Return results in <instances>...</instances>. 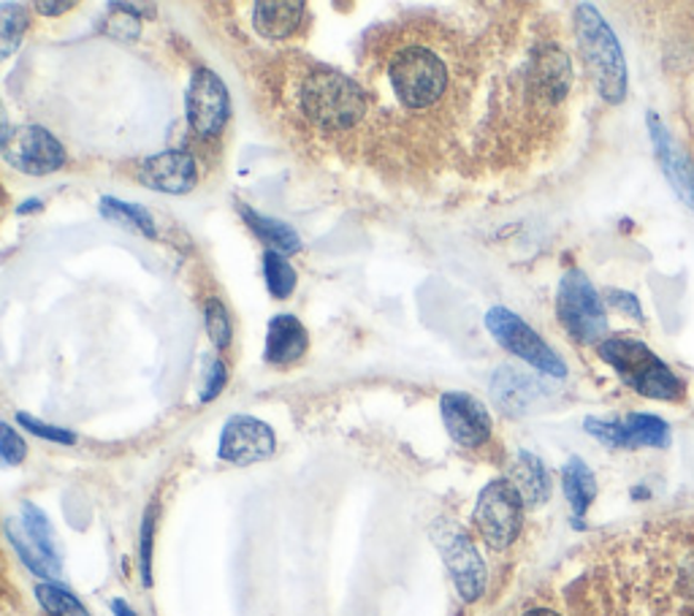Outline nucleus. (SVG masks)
<instances>
[{
    "label": "nucleus",
    "instance_id": "1",
    "mask_svg": "<svg viewBox=\"0 0 694 616\" xmlns=\"http://www.w3.org/2000/svg\"><path fill=\"white\" fill-rule=\"evenodd\" d=\"M385 84L404 112L426 114L456 90L453 65L429 39L396 41L385 58Z\"/></svg>",
    "mask_w": 694,
    "mask_h": 616
},
{
    "label": "nucleus",
    "instance_id": "2",
    "mask_svg": "<svg viewBox=\"0 0 694 616\" xmlns=\"http://www.w3.org/2000/svg\"><path fill=\"white\" fill-rule=\"evenodd\" d=\"M296 107L304 123L325 133L355 131L370 118V93L361 82L329 65H310L296 82Z\"/></svg>",
    "mask_w": 694,
    "mask_h": 616
},
{
    "label": "nucleus",
    "instance_id": "3",
    "mask_svg": "<svg viewBox=\"0 0 694 616\" xmlns=\"http://www.w3.org/2000/svg\"><path fill=\"white\" fill-rule=\"evenodd\" d=\"M575 33H579L583 63H586L602 99L607 103H622L626 95V63L611 26L602 20L594 6L581 3L575 9Z\"/></svg>",
    "mask_w": 694,
    "mask_h": 616
},
{
    "label": "nucleus",
    "instance_id": "4",
    "mask_svg": "<svg viewBox=\"0 0 694 616\" xmlns=\"http://www.w3.org/2000/svg\"><path fill=\"white\" fill-rule=\"evenodd\" d=\"M600 356L618 372V377L637 394L651 400L675 402L684 396V383L673 375V370L651 353L646 343L635 337H611L600 343Z\"/></svg>",
    "mask_w": 694,
    "mask_h": 616
},
{
    "label": "nucleus",
    "instance_id": "5",
    "mask_svg": "<svg viewBox=\"0 0 694 616\" xmlns=\"http://www.w3.org/2000/svg\"><path fill=\"white\" fill-rule=\"evenodd\" d=\"M556 313L570 337L583 345H597L607 334L605 304L592 280L579 270H570L559 283Z\"/></svg>",
    "mask_w": 694,
    "mask_h": 616
},
{
    "label": "nucleus",
    "instance_id": "6",
    "mask_svg": "<svg viewBox=\"0 0 694 616\" xmlns=\"http://www.w3.org/2000/svg\"><path fill=\"white\" fill-rule=\"evenodd\" d=\"M486 329L491 332V337L496 340L505 351L519 356L521 362L532 364L534 370L545 372V375L564 377L567 375V367L559 359V353L540 337L537 332L530 326L526 321H521L519 315L510 313L507 307H494L489 310L486 315Z\"/></svg>",
    "mask_w": 694,
    "mask_h": 616
},
{
    "label": "nucleus",
    "instance_id": "7",
    "mask_svg": "<svg viewBox=\"0 0 694 616\" xmlns=\"http://www.w3.org/2000/svg\"><path fill=\"white\" fill-rule=\"evenodd\" d=\"M475 524L483 541L502 552L519 538L524 524V499L510 481H491L475 505Z\"/></svg>",
    "mask_w": 694,
    "mask_h": 616
},
{
    "label": "nucleus",
    "instance_id": "8",
    "mask_svg": "<svg viewBox=\"0 0 694 616\" xmlns=\"http://www.w3.org/2000/svg\"><path fill=\"white\" fill-rule=\"evenodd\" d=\"M434 543H437L442 559H445L447 570H451L453 584H456L462 600L475 603L477 597H483L489 573L486 563H483V557L477 554L470 535H466L459 524L440 522L437 527H434Z\"/></svg>",
    "mask_w": 694,
    "mask_h": 616
},
{
    "label": "nucleus",
    "instance_id": "9",
    "mask_svg": "<svg viewBox=\"0 0 694 616\" xmlns=\"http://www.w3.org/2000/svg\"><path fill=\"white\" fill-rule=\"evenodd\" d=\"M3 161L17 172L44 176L66 166V150L47 128L20 125L3 128Z\"/></svg>",
    "mask_w": 694,
    "mask_h": 616
},
{
    "label": "nucleus",
    "instance_id": "10",
    "mask_svg": "<svg viewBox=\"0 0 694 616\" xmlns=\"http://www.w3.org/2000/svg\"><path fill=\"white\" fill-rule=\"evenodd\" d=\"M188 123L199 137H218L229 123L231 101L223 79L209 69H195L185 99Z\"/></svg>",
    "mask_w": 694,
    "mask_h": 616
},
{
    "label": "nucleus",
    "instance_id": "11",
    "mask_svg": "<svg viewBox=\"0 0 694 616\" xmlns=\"http://www.w3.org/2000/svg\"><path fill=\"white\" fill-rule=\"evenodd\" d=\"M586 432L613 448H641V445L665 448L671 443V426L648 413H632L622 421L586 418Z\"/></svg>",
    "mask_w": 694,
    "mask_h": 616
},
{
    "label": "nucleus",
    "instance_id": "12",
    "mask_svg": "<svg viewBox=\"0 0 694 616\" xmlns=\"http://www.w3.org/2000/svg\"><path fill=\"white\" fill-rule=\"evenodd\" d=\"M274 451V432L269 424L253 416H233L225 421L220 435V460L231 465H253L266 460Z\"/></svg>",
    "mask_w": 694,
    "mask_h": 616
},
{
    "label": "nucleus",
    "instance_id": "13",
    "mask_svg": "<svg viewBox=\"0 0 694 616\" xmlns=\"http://www.w3.org/2000/svg\"><path fill=\"white\" fill-rule=\"evenodd\" d=\"M440 413L451 441L464 448H477L491 437V416L481 400L464 392H447L440 400Z\"/></svg>",
    "mask_w": 694,
    "mask_h": 616
},
{
    "label": "nucleus",
    "instance_id": "14",
    "mask_svg": "<svg viewBox=\"0 0 694 616\" xmlns=\"http://www.w3.org/2000/svg\"><path fill=\"white\" fill-rule=\"evenodd\" d=\"M139 180L158 193L182 196V193L193 191L195 182H199V166H195V158L188 152L169 150L147 158L139 169Z\"/></svg>",
    "mask_w": 694,
    "mask_h": 616
},
{
    "label": "nucleus",
    "instance_id": "15",
    "mask_svg": "<svg viewBox=\"0 0 694 616\" xmlns=\"http://www.w3.org/2000/svg\"><path fill=\"white\" fill-rule=\"evenodd\" d=\"M648 131L651 142H654V152L662 163V172H665L667 182L673 185V191L678 193V199L694 212V163L684 150L678 148V142L671 137L662 120L654 112L648 114Z\"/></svg>",
    "mask_w": 694,
    "mask_h": 616
},
{
    "label": "nucleus",
    "instance_id": "16",
    "mask_svg": "<svg viewBox=\"0 0 694 616\" xmlns=\"http://www.w3.org/2000/svg\"><path fill=\"white\" fill-rule=\"evenodd\" d=\"M306 345H310V334H306L304 323L296 315H274L266 329V351H263V359L269 364H274V367L293 364L304 356Z\"/></svg>",
    "mask_w": 694,
    "mask_h": 616
},
{
    "label": "nucleus",
    "instance_id": "17",
    "mask_svg": "<svg viewBox=\"0 0 694 616\" xmlns=\"http://www.w3.org/2000/svg\"><path fill=\"white\" fill-rule=\"evenodd\" d=\"M304 3H255V14H253V26L258 30V36L269 41H282L288 36H293L304 22Z\"/></svg>",
    "mask_w": 694,
    "mask_h": 616
},
{
    "label": "nucleus",
    "instance_id": "18",
    "mask_svg": "<svg viewBox=\"0 0 694 616\" xmlns=\"http://www.w3.org/2000/svg\"><path fill=\"white\" fill-rule=\"evenodd\" d=\"M507 481L515 486V492L521 494V499H524L526 505L545 503L551 494L549 469H545L543 462L534 454H530V451H521V454L515 456V462L510 465Z\"/></svg>",
    "mask_w": 694,
    "mask_h": 616
},
{
    "label": "nucleus",
    "instance_id": "19",
    "mask_svg": "<svg viewBox=\"0 0 694 616\" xmlns=\"http://www.w3.org/2000/svg\"><path fill=\"white\" fill-rule=\"evenodd\" d=\"M239 215H242L244 223L253 229V234L258 236V240L266 242L269 250H274V253L291 255L301 248L299 234L288 223L261 215V212H255L253 206H248V204H239Z\"/></svg>",
    "mask_w": 694,
    "mask_h": 616
},
{
    "label": "nucleus",
    "instance_id": "20",
    "mask_svg": "<svg viewBox=\"0 0 694 616\" xmlns=\"http://www.w3.org/2000/svg\"><path fill=\"white\" fill-rule=\"evenodd\" d=\"M537 388H534V381L524 372L513 370V367H502L494 372V383H491V394L500 402V407L505 413H519L524 411L532 402V396Z\"/></svg>",
    "mask_w": 694,
    "mask_h": 616
},
{
    "label": "nucleus",
    "instance_id": "21",
    "mask_svg": "<svg viewBox=\"0 0 694 616\" xmlns=\"http://www.w3.org/2000/svg\"><path fill=\"white\" fill-rule=\"evenodd\" d=\"M562 484L564 494H567V503L573 505L575 516H586L589 505L597 497V481H594V473L586 467V462H581L579 456L570 460L562 469Z\"/></svg>",
    "mask_w": 694,
    "mask_h": 616
},
{
    "label": "nucleus",
    "instance_id": "22",
    "mask_svg": "<svg viewBox=\"0 0 694 616\" xmlns=\"http://www.w3.org/2000/svg\"><path fill=\"white\" fill-rule=\"evenodd\" d=\"M101 215L120 225H128L133 231H141L144 236H155V221H152V215L141 204H128V201L103 196Z\"/></svg>",
    "mask_w": 694,
    "mask_h": 616
},
{
    "label": "nucleus",
    "instance_id": "23",
    "mask_svg": "<svg viewBox=\"0 0 694 616\" xmlns=\"http://www.w3.org/2000/svg\"><path fill=\"white\" fill-rule=\"evenodd\" d=\"M263 277H266V289L274 299H288L296 289V270L288 264L285 255L266 250L263 253Z\"/></svg>",
    "mask_w": 694,
    "mask_h": 616
},
{
    "label": "nucleus",
    "instance_id": "24",
    "mask_svg": "<svg viewBox=\"0 0 694 616\" xmlns=\"http://www.w3.org/2000/svg\"><path fill=\"white\" fill-rule=\"evenodd\" d=\"M24 28H28V14L20 3H0V54L9 58L20 47Z\"/></svg>",
    "mask_w": 694,
    "mask_h": 616
},
{
    "label": "nucleus",
    "instance_id": "25",
    "mask_svg": "<svg viewBox=\"0 0 694 616\" xmlns=\"http://www.w3.org/2000/svg\"><path fill=\"white\" fill-rule=\"evenodd\" d=\"M22 522H24V533H28L30 543H33V546L39 548L41 554H47L52 563H60L58 548H54V533H52V527H49V518L41 514L36 505L24 503L22 505Z\"/></svg>",
    "mask_w": 694,
    "mask_h": 616
},
{
    "label": "nucleus",
    "instance_id": "26",
    "mask_svg": "<svg viewBox=\"0 0 694 616\" xmlns=\"http://www.w3.org/2000/svg\"><path fill=\"white\" fill-rule=\"evenodd\" d=\"M6 535H9L11 546L17 548V554H20L22 563L28 565L30 570L36 573V576H41V578H58L60 576V563H52L47 554H41L39 548L33 546V543L20 538V535H17V529H14V522H6Z\"/></svg>",
    "mask_w": 694,
    "mask_h": 616
},
{
    "label": "nucleus",
    "instance_id": "27",
    "mask_svg": "<svg viewBox=\"0 0 694 616\" xmlns=\"http://www.w3.org/2000/svg\"><path fill=\"white\" fill-rule=\"evenodd\" d=\"M36 597H39V603L44 606L49 616H90L88 608L69 589L54 587V584H39L36 587Z\"/></svg>",
    "mask_w": 694,
    "mask_h": 616
},
{
    "label": "nucleus",
    "instance_id": "28",
    "mask_svg": "<svg viewBox=\"0 0 694 616\" xmlns=\"http://www.w3.org/2000/svg\"><path fill=\"white\" fill-rule=\"evenodd\" d=\"M204 319H207V332L209 340H212L218 347H229L233 337V326H231V315L225 310V304L220 299H209L204 307Z\"/></svg>",
    "mask_w": 694,
    "mask_h": 616
},
{
    "label": "nucleus",
    "instance_id": "29",
    "mask_svg": "<svg viewBox=\"0 0 694 616\" xmlns=\"http://www.w3.org/2000/svg\"><path fill=\"white\" fill-rule=\"evenodd\" d=\"M17 421L24 426L28 432H33V435L44 437V441H52V443H63V445H73L77 443V435L69 430H63V426H52V424H44V421L28 416V413H17Z\"/></svg>",
    "mask_w": 694,
    "mask_h": 616
},
{
    "label": "nucleus",
    "instance_id": "30",
    "mask_svg": "<svg viewBox=\"0 0 694 616\" xmlns=\"http://www.w3.org/2000/svg\"><path fill=\"white\" fill-rule=\"evenodd\" d=\"M24 454H28V445L22 437L9 424L0 426V456H3L6 465H20Z\"/></svg>",
    "mask_w": 694,
    "mask_h": 616
},
{
    "label": "nucleus",
    "instance_id": "31",
    "mask_svg": "<svg viewBox=\"0 0 694 616\" xmlns=\"http://www.w3.org/2000/svg\"><path fill=\"white\" fill-rule=\"evenodd\" d=\"M152 527H155V516L150 511L144 516V524H141V582H144V587L152 584Z\"/></svg>",
    "mask_w": 694,
    "mask_h": 616
},
{
    "label": "nucleus",
    "instance_id": "32",
    "mask_svg": "<svg viewBox=\"0 0 694 616\" xmlns=\"http://www.w3.org/2000/svg\"><path fill=\"white\" fill-rule=\"evenodd\" d=\"M223 386H225V367L220 359H212V364H209V372H207L204 392H201V402H212L214 396L223 392Z\"/></svg>",
    "mask_w": 694,
    "mask_h": 616
},
{
    "label": "nucleus",
    "instance_id": "33",
    "mask_svg": "<svg viewBox=\"0 0 694 616\" xmlns=\"http://www.w3.org/2000/svg\"><path fill=\"white\" fill-rule=\"evenodd\" d=\"M607 302H611L613 307L622 310V313L630 315V319H635V321L643 319L641 302H637V296L630 294V291H616V289L607 291Z\"/></svg>",
    "mask_w": 694,
    "mask_h": 616
},
{
    "label": "nucleus",
    "instance_id": "34",
    "mask_svg": "<svg viewBox=\"0 0 694 616\" xmlns=\"http://www.w3.org/2000/svg\"><path fill=\"white\" fill-rule=\"evenodd\" d=\"M36 9L41 11V14H66V11L71 9V3H36Z\"/></svg>",
    "mask_w": 694,
    "mask_h": 616
},
{
    "label": "nucleus",
    "instance_id": "35",
    "mask_svg": "<svg viewBox=\"0 0 694 616\" xmlns=\"http://www.w3.org/2000/svg\"><path fill=\"white\" fill-rule=\"evenodd\" d=\"M112 612H114V616H137V612H133V608L122 600H112Z\"/></svg>",
    "mask_w": 694,
    "mask_h": 616
},
{
    "label": "nucleus",
    "instance_id": "36",
    "mask_svg": "<svg viewBox=\"0 0 694 616\" xmlns=\"http://www.w3.org/2000/svg\"><path fill=\"white\" fill-rule=\"evenodd\" d=\"M36 206H41V201L39 199H30V201H24V204H20V212H22V215H28V212H33Z\"/></svg>",
    "mask_w": 694,
    "mask_h": 616
},
{
    "label": "nucleus",
    "instance_id": "37",
    "mask_svg": "<svg viewBox=\"0 0 694 616\" xmlns=\"http://www.w3.org/2000/svg\"><path fill=\"white\" fill-rule=\"evenodd\" d=\"M524 616H559V614L551 612V608H532V612H526Z\"/></svg>",
    "mask_w": 694,
    "mask_h": 616
}]
</instances>
